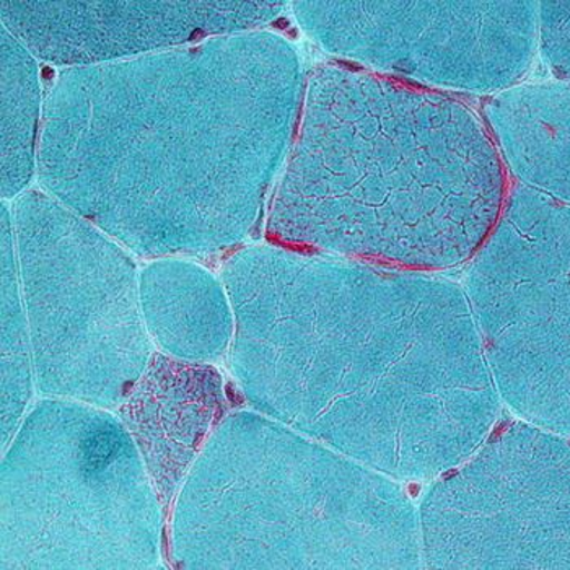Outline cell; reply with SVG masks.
I'll list each match as a JSON object with an SVG mask.
<instances>
[{
  "instance_id": "4",
  "label": "cell",
  "mask_w": 570,
  "mask_h": 570,
  "mask_svg": "<svg viewBox=\"0 0 570 570\" xmlns=\"http://www.w3.org/2000/svg\"><path fill=\"white\" fill-rule=\"evenodd\" d=\"M463 288L502 403L570 439V206L517 186Z\"/></svg>"
},
{
  "instance_id": "5",
  "label": "cell",
  "mask_w": 570,
  "mask_h": 570,
  "mask_svg": "<svg viewBox=\"0 0 570 570\" xmlns=\"http://www.w3.org/2000/svg\"><path fill=\"white\" fill-rule=\"evenodd\" d=\"M417 512L424 568L570 569V439L510 422Z\"/></svg>"
},
{
  "instance_id": "8",
  "label": "cell",
  "mask_w": 570,
  "mask_h": 570,
  "mask_svg": "<svg viewBox=\"0 0 570 570\" xmlns=\"http://www.w3.org/2000/svg\"><path fill=\"white\" fill-rule=\"evenodd\" d=\"M481 116L522 185L570 206V83H520L491 95Z\"/></svg>"
},
{
  "instance_id": "3",
  "label": "cell",
  "mask_w": 570,
  "mask_h": 570,
  "mask_svg": "<svg viewBox=\"0 0 570 570\" xmlns=\"http://www.w3.org/2000/svg\"><path fill=\"white\" fill-rule=\"evenodd\" d=\"M238 429L234 568L424 566L416 505L392 476L253 414Z\"/></svg>"
},
{
  "instance_id": "1",
  "label": "cell",
  "mask_w": 570,
  "mask_h": 570,
  "mask_svg": "<svg viewBox=\"0 0 570 570\" xmlns=\"http://www.w3.org/2000/svg\"><path fill=\"white\" fill-rule=\"evenodd\" d=\"M249 313V400L397 481H431L494 431L501 396L463 285L267 252Z\"/></svg>"
},
{
  "instance_id": "6",
  "label": "cell",
  "mask_w": 570,
  "mask_h": 570,
  "mask_svg": "<svg viewBox=\"0 0 570 570\" xmlns=\"http://www.w3.org/2000/svg\"><path fill=\"white\" fill-rule=\"evenodd\" d=\"M343 52L417 82L520 86L540 49V2L302 3Z\"/></svg>"
},
{
  "instance_id": "7",
  "label": "cell",
  "mask_w": 570,
  "mask_h": 570,
  "mask_svg": "<svg viewBox=\"0 0 570 570\" xmlns=\"http://www.w3.org/2000/svg\"><path fill=\"white\" fill-rule=\"evenodd\" d=\"M210 373V368L185 372L178 389L175 382L165 386L154 367L119 403V416L146 463L164 519L210 432L234 407L220 375L204 389Z\"/></svg>"
},
{
  "instance_id": "9",
  "label": "cell",
  "mask_w": 570,
  "mask_h": 570,
  "mask_svg": "<svg viewBox=\"0 0 570 570\" xmlns=\"http://www.w3.org/2000/svg\"><path fill=\"white\" fill-rule=\"evenodd\" d=\"M540 51L556 76L570 83V2H540Z\"/></svg>"
},
{
  "instance_id": "2",
  "label": "cell",
  "mask_w": 570,
  "mask_h": 570,
  "mask_svg": "<svg viewBox=\"0 0 570 570\" xmlns=\"http://www.w3.org/2000/svg\"><path fill=\"white\" fill-rule=\"evenodd\" d=\"M507 198L504 158L464 101L396 77L328 72L312 88L273 234L431 273L470 263Z\"/></svg>"
}]
</instances>
